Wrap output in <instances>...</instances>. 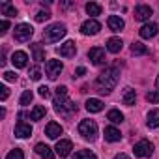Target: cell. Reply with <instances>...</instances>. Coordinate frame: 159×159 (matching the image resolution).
Returning <instances> with one entry per match:
<instances>
[{
    "label": "cell",
    "mask_w": 159,
    "mask_h": 159,
    "mask_svg": "<svg viewBox=\"0 0 159 159\" xmlns=\"http://www.w3.org/2000/svg\"><path fill=\"white\" fill-rule=\"evenodd\" d=\"M120 81V69L116 66H109L105 67V71L99 73L98 81H96V88L99 94H111L114 90V86Z\"/></svg>",
    "instance_id": "obj_1"
},
{
    "label": "cell",
    "mask_w": 159,
    "mask_h": 159,
    "mask_svg": "<svg viewBox=\"0 0 159 159\" xmlns=\"http://www.w3.org/2000/svg\"><path fill=\"white\" fill-rule=\"evenodd\" d=\"M54 111L58 114H64V116H69L71 112L77 111V105L67 99V88L66 86H58L56 88V98H54Z\"/></svg>",
    "instance_id": "obj_2"
},
{
    "label": "cell",
    "mask_w": 159,
    "mask_h": 159,
    "mask_svg": "<svg viewBox=\"0 0 159 159\" xmlns=\"http://www.w3.org/2000/svg\"><path fill=\"white\" fill-rule=\"evenodd\" d=\"M66 26L64 25H60V23H54V25H51V26H47L45 28V32H43V39H45V43H56V41H60L64 36H66Z\"/></svg>",
    "instance_id": "obj_3"
},
{
    "label": "cell",
    "mask_w": 159,
    "mask_h": 159,
    "mask_svg": "<svg viewBox=\"0 0 159 159\" xmlns=\"http://www.w3.org/2000/svg\"><path fill=\"white\" fill-rule=\"evenodd\" d=\"M79 135H83L86 140H96L98 137V124L94 120H83L79 124Z\"/></svg>",
    "instance_id": "obj_4"
},
{
    "label": "cell",
    "mask_w": 159,
    "mask_h": 159,
    "mask_svg": "<svg viewBox=\"0 0 159 159\" xmlns=\"http://www.w3.org/2000/svg\"><path fill=\"white\" fill-rule=\"evenodd\" d=\"M34 36V28L26 23H21L15 26V39L17 41H30V38Z\"/></svg>",
    "instance_id": "obj_5"
},
{
    "label": "cell",
    "mask_w": 159,
    "mask_h": 159,
    "mask_svg": "<svg viewBox=\"0 0 159 159\" xmlns=\"http://www.w3.org/2000/svg\"><path fill=\"white\" fill-rule=\"evenodd\" d=\"M62 69H64V64L60 60H47V64H45V73H47V77L51 81H54V79L62 73Z\"/></svg>",
    "instance_id": "obj_6"
},
{
    "label": "cell",
    "mask_w": 159,
    "mask_h": 159,
    "mask_svg": "<svg viewBox=\"0 0 159 159\" xmlns=\"http://www.w3.org/2000/svg\"><path fill=\"white\" fill-rule=\"evenodd\" d=\"M133 152L137 157H150L153 153V144L150 140H140L133 146Z\"/></svg>",
    "instance_id": "obj_7"
},
{
    "label": "cell",
    "mask_w": 159,
    "mask_h": 159,
    "mask_svg": "<svg viewBox=\"0 0 159 159\" xmlns=\"http://www.w3.org/2000/svg\"><path fill=\"white\" fill-rule=\"evenodd\" d=\"M99 30H101V25H99L96 19H88V21H84L83 26H81V32H83L84 36H96Z\"/></svg>",
    "instance_id": "obj_8"
},
{
    "label": "cell",
    "mask_w": 159,
    "mask_h": 159,
    "mask_svg": "<svg viewBox=\"0 0 159 159\" xmlns=\"http://www.w3.org/2000/svg\"><path fill=\"white\" fill-rule=\"evenodd\" d=\"M88 58L92 60V64L94 66H101V64H105V49H101V47H92L90 51H88Z\"/></svg>",
    "instance_id": "obj_9"
},
{
    "label": "cell",
    "mask_w": 159,
    "mask_h": 159,
    "mask_svg": "<svg viewBox=\"0 0 159 159\" xmlns=\"http://www.w3.org/2000/svg\"><path fill=\"white\" fill-rule=\"evenodd\" d=\"M56 52L60 56H64V58H73L75 52H77V45H75V41H66L64 45H60L56 49Z\"/></svg>",
    "instance_id": "obj_10"
},
{
    "label": "cell",
    "mask_w": 159,
    "mask_h": 159,
    "mask_svg": "<svg viewBox=\"0 0 159 159\" xmlns=\"http://www.w3.org/2000/svg\"><path fill=\"white\" fill-rule=\"evenodd\" d=\"M56 153L60 155V157H67L69 153H71V150H73V144H71V140H67V139H62V140H58L56 142Z\"/></svg>",
    "instance_id": "obj_11"
},
{
    "label": "cell",
    "mask_w": 159,
    "mask_h": 159,
    "mask_svg": "<svg viewBox=\"0 0 159 159\" xmlns=\"http://www.w3.org/2000/svg\"><path fill=\"white\" fill-rule=\"evenodd\" d=\"M152 17V8L146 6V4H140L135 8V19L137 21H148Z\"/></svg>",
    "instance_id": "obj_12"
},
{
    "label": "cell",
    "mask_w": 159,
    "mask_h": 159,
    "mask_svg": "<svg viewBox=\"0 0 159 159\" xmlns=\"http://www.w3.org/2000/svg\"><path fill=\"white\" fill-rule=\"evenodd\" d=\"M139 34H140L142 39H150V38H153L157 34V25L155 23H146V25H142V28L139 30Z\"/></svg>",
    "instance_id": "obj_13"
},
{
    "label": "cell",
    "mask_w": 159,
    "mask_h": 159,
    "mask_svg": "<svg viewBox=\"0 0 159 159\" xmlns=\"http://www.w3.org/2000/svg\"><path fill=\"white\" fill-rule=\"evenodd\" d=\"M107 25H109V28H111L112 32H120V30H124V26H125V23H124V19H122L120 15H111V17L107 19Z\"/></svg>",
    "instance_id": "obj_14"
},
{
    "label": "cell",
    "mask_w": 159,
    "mask_h": 159,
    "mask_svg": "<svg viewBox=\"0 0 159 159\" xmlns=\"http://www.w3.org/2000/svg\"><path fill=\"white\" fill-rule=\"evenodd\" d=\"M30 135H32V125H30V124L19 122V124L15 125V137H19V139H26V137H30Z\"/></svg>",
    "instance_id": "obj_15"
},
{
    "label": "cell",
    "mask_w": 159,
    "mask_h": 159,
    "mask_svg": "<svg viewBox=\"0 0 159 159\" xmlns=\"http://www.w3.org/2000/svg\"><path fill=\"white\" fill-rule=\"evenodd\" d=\"M62 125L60 124H56V122H51V124H47V127H45V135L49 137V139H58L60 135H62Z\"/></svg>",
    "instance_id": "obj_16"
},
{
    "label": "cell",
    "mask_w": 159,
    "mask_h": 159,
    "mask_svg": "<svg viewBox=\"0 0 159 159\" xmlns=\"http://www.w3.org/2000/svg\"><path fill=\"white\" fill-rule=\"evenodd\" d=\"M11 62H13V66L15 67H26V62H28V56H26V52H23V51H17V52H13V56H11Z\"/></svg>",
    "instance_id": "obj_17"
},
{
    "label": "cell",
    "mask_w": 159,
    "mask_h": 159,
    "mask_svg": "<svg viewBox=\"0 0 159 159\" xmlns=\"http://www.w3.org/2000/svg\"><path fill=\"white\" fill-rule=\"evenodd\" d=\"M86 111L88 112H101L103 111V101L98 99V98H90L86 101Z\"/></svg>",
    "instance_id": "obj_18"
},
{
    "label": "cell",
    "mask_w": 159,
    "mask_h": 159,
    "mask_svg": "<svg viewBox=\"0 0 159 159\" xmlns=\"http://www.w3.org/2000/svg\"><path fill=\"white\" fill-rule=\"evenodd\" d=\"M105 139L109 142H118L122 139V133H120V129H116L114 125H111V127H105Z\"/></svg>",
    "instance_id": "obj_19"
},
{
    "label": "cell",
    "mask_w": 159,
    "mask_h": 159,
    "mask_svg": "<svg viewBox=\"0 0 159 159\" xmlns=\"http://www.w3.org/2000/svg\"><path fill=\"white\" fill-rule=\"evenodd\" d=\"M122 47H124V43H122V39L120 38H111L109 41H107V51L109 52H120L122 51Z\"/></svg>",
    "instance_id": "obj_20"
},
{
    "label": "cell",
    "mask_w": 159,
    "mask_h": 159,
    "mask_svg": "<svg viewBox=\"0 0 159 159\" xmlns=\"http://www.w3.org/2000/svg\"><path fill=\"white\" fill-rule=\"evenodd\" d=\"M36 152L41 155V159H54V152H52L47 144H41V142H39V144L36 146Z\"/></svg>",
    "instance_id": "obj_21"
},
{
    "label": "cell",
    "mask_w": 159,
    "mask_h": 159,
    "mask_svg": "<svg viewBox=\"0 0 159 159\" xmlns=\"http://www.w3.org/2000/svg\"><path fill=\"white\" fill-rule=\"evenodd\" d=\"M135 99H137V94H135V90H133V88H125V90H124V98H122L124 105L131 107V105H135Z\"/></svg>",
    "instance_id": "obj_22"
},
{
    "label": "cell",
    "mask_w": 159,
    "mask_h": 159,
    "mask_svg": "<svg viewBox=\"0 0 159 159\" xmlns=\"http://www.w3.org/2000/svg\"><path fill=\"white\" fill-rule=\"evenodd\" d=\"M146 124H148V127H159V109H153L148 112Z\"/></svg>",
    "instance_id": "obj_23"
},
{
    "label": "cell",
    "mask_w": 159,
    "mask_h": 159,
    "mask_svg": "<svg viewBox=\"0 0 159 159\" xmlns=\"http://www.w3.org/2000/svg\"><path fill=\"white\" fill-rule=\"evenodd\" d=\"M30 47H32V52H34V60H36V62L45 60V51H43L41 43H32Z\"/></svg>",
    "instance_id": "obj_24"
},
{
    "label": "cell",
    "mask_w": 159,
    "mask_h": 159,
    "mask_svg": "<svg viewBox=\"0 0 159 159\" xmlns=\"http://www.w3.org/2000/svg\"><path fill=\"white\" fill-rule=\"evenodd\" d=\"M45 114H47V109L41 107V105H36L30 112V118L32 120H41V118H45Z\"/></svg>",
    "instance_id": "obj_25"
},
{
    "label": "cell",
    "mask_w": 159,
    "mask_h": 159,
    "mask_svg": "<svg viewBox=\"0 0 159 159\" xmlns=\"http://www.w3.org/2000/svg\"><path fill=\"white\" fill-rule=\"evenodd\" d=\"M107 120H111L112 124H122V122H124V114H122L118 109H112V111H109Z\"/></svg>",
    "instance_id": "obj_26"
},
{
    "label": "cell",
    "mask_w": 159,
    "mask_h": 159,
    "mask_svg": "<svg viewBox=\"0 0 159 159\" xmlns=\"http://www.w3.org/2000/svg\"><path fill=\"white\" fill-rule=\"evenodd\" d=\"M131 52H133L135 56H142V54H148V47L142 45V43H139V41H135V43L131 45Z\"/></svg>",
    "instance_id": "obj_27"
},
{
    "label": "cell",
    "mask_w": 159,
    "mask_h": 159,
    "mask_svg": "<svg viewBox=\"0 0 159 159\" xmlns=\"http://www.w3.org/2000/svg\"><path fill=\"white\" fill-rule=\"evenodd\" d=\"M2 13L8 15V17H15L17 15V8L11 2H2Z\"/></svg>",
    "instance_id": "obj_28"
},
{
    "label": "cell",
    "mask_w": 159,
    "mask_h": 159,
    "mask_svg": "<svg viewBox=\"0 0 159 159\" xmlns=\"http://www.w3.org/2000/svg\"><path fill=\"white\" fill-rule=\"evenodd\" d=\"M86 13L92 15V17H96V15L101 13V6L96 4V2H88V4H86Z\"/></svg>",
    "instance_id": "obj_29"
},
{
    "label": "cell",
    "mask_w": 159,
    "mask_h": 159,
    "mask_svg": "<svg viewBox=\"0 0 159 159\" xmlns=\"http://www.w3.org/2000/svg\"><path fill=\"white\" fill-rule=\"evenodd\" d=\"M73 159H98V157H96V153L90 152V150H79Z\"/></svg>",
    "instance_id": "obj_30"
},
{
    "label": "cell",
    "mask_w": 159,
    "mask_h": 159,
    "mask_svg": "<svg viewBox=\"0 0 159 159\" xmlns=\"http://www.w3.org/2000/svg\"><path fill=\"white\" fill-rule=\"evenodd\" d=\"M32 98H34V94H32L30 90H25V92H23V96H21V99H19V103H21L23 107H26V105L32 101Z\"/></svg>",
    "instance_id": "obj_31"
},
{
    "label": "cell",
    "mask_w": 159,
    "mask_h": 159,
    "mask_svg": "<svg viewBox=\"0 0 159 159\" xmlns=\"http://www.w3.org/2000/svg\"><path fill=\"white\" fill-rule=\"evenodd\" d=\"M6 159H25V153H23V150L15 148V150H11V152L6 155Z\"/></svg>",
    "instance_id": "obj_32"
},
{
    "label": "cell",
    "mask_w": 159,
    "mask_h": 159,
    "mask_svg": "<svg viewBox=\"0 0 159 159\" xmlns=\"http://www.w3.org/2000/svg\"><path fill=\"white\" fill-rule=\"evenodd\" d=\"M146 99H148L150 103H159V90H152V92H148V94H146Z\"/></svg>",
    "instance_id": "obj_33"
},
{
    "label": "cell",
    "mask_w": 159,
    "mask_h": 159,
    "mask_svg": "<svg viewBox=\"0 0 159 159\" xmlns=\"http://www.w3.org/2000/svg\"><path fill=\"white\" fill-rule=\"evenodd\" d=\"M49 17H51V13L49 11H43V10L36 13V21L38 23H45V21H49Z\"/></svg>",
    "instance_id": "obj_34"
},
{
    "label": "cell",
    "mask_w": 159,
    "mask_h": 159,
    "mask_svg": "<svg viewBox=\"0 0 159 159\" xmlns=\"http://www.w3.org/2000/svg\"><path fill=\"white\" fill-rule=\"evenodd\" d=\"M38 94H39L43 99H49V98H51V90H49L47 86H39V88H38Z\"/></svg>",
    "instance_id": "obj_35"
},
{
    "label": "cell",
    "mask_w": 159,
    "mask_h": 159,
    "mask_svg": "<svg viewBox=\"0 0 159 159\" xmlns=\"http://www.w3.org/2000/svg\"><path fill=\"white\" fill-rule=\"evenodd\" d=\"M30 79L39 81V79H41V69H39V67H32V69H30Z\"/></svg>",
    "instance_id": "obj_36"
},
{
    "label": "cell",
    "mask_w": 159,
    "mask_h": 159,
    "mask_svg": "<svg viewBox=\"0 0 159 159\" xmlns=\"http://www.w3.org/2000/svg\"><path fill=\"white\" fill-rule=\"evenodd\" d=\"M8 96H10V88H8V86H0V99L6 101Z\"/></svg>",
    "instance_id": "obj_37"
},
{
    "label": "cell",
    "mask_w": 159,
    "mask_h": 159,
    "mask_svg": "<svg viewBox=\"0 0 159 159\" xmlns=\"http://www.w3.org/2000/svg\"><path fill=\"white\" fill-rule=\"evenodd\" d=\"M4 79H6V81H10V83H13V81H17V75L13 71H4Z\"/></svg>",
    "instance_id": "obj_38"
},
{
    "label": "cell",
    "mask_w": 159,
    "mask_h": 159,
    "mask_svg": "<svg viewBox=\"0 0 159 159\" xmlns=\"http://www.w3.org/2000/svg\"><path fill=\"white\" fill-rule=\"evenodd\" d=\"M8 28H10V23H8V21H2V23H0V34H2V36L8 32Z\"/></svg>",
    "instance_id": "obj_39"
},
{
    "label": "cell",
    "mask_w": 159,
    "mask_h": 159,
    "mask_svg": "<svg viewBox=\"0 0 159 159\" xmlns=\"http://www.w3.org/2000/svg\"><path fill=\"white\" fill-rule=\"evenodd\" d=\"M86 73V69L84 67H77V71H75V77H83Z\"/></svg>",
    "instance_id": "obj_40"
},
{
    "label": "cell",
    "mask_w": 159,
    "mask_h": 159,
    "mask_svg": "<svg viewBox=\"0 0 159 159\" xmlns=\"http://www.w3.org/2000/svg\"><path fill=\"white\" fill-rule=\"evenodd\" d=\"M114 159H129V157H127V155H125V153H118V155H116V157H114Z\"/></svg>",
    "instance_id": "obj_41"
},
{
    "label": "cell",
    "mask_w": 159,
    "mask_h": 159,
    "mask_svg": "<svg viewBox=\"0 0 159 159\" xmlns=\"http://www.w3.org/2000/svg\"><path fill=\"white\" fill-rule=\"evenodd\" d=\"M155 86H157V90H159V77H157V81H155Z\"/></svg>",
    "instance_id": "obj_42"
}]
</instances>
